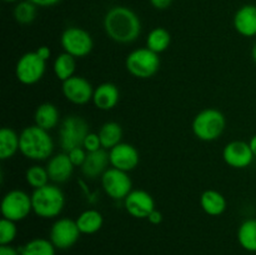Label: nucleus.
Listing matches in <instances>:
<instances>
[{
  "label": "nucleus",
  "mask_w": 256,
  "mask_h": 255,
  "mask_svg": "<svg viewBox=\"0 0 256 255\" xmlns=\"http://www.w3.org/2000/svg\"><path fill=\"white\" fill-rule=\"evenodd\" d=\"M226 126L225 115L220 110L204 109L195 115L192 120V132L202 142H214L218 140L224 132Z\"/></svg>",
  "instance_id": "obj_4"
},
{
  "label": "nucleus",
  "mask_w": 256,
  "mask_h": 255,
  "mask_svg": "<svg viewBox=\"0 0 256 255\" xmlns=\"http://www.w3.org/2000/svg\"><path fill=\"white\" fill-rule=\"evenodd\" d=\"M36 5L30 2L29 0H24V2H16L14 8V19L16 22L22 25L32 24L36 18Z\"/></svg>",
  "instance_id": "obj_29"
},
{
  "label": "nucleus",
  "mask_w": 256,
  "mask_h": 255,
  "mask_svg": "<svg viewBox=\"0 0 256 255\" xmlns=\"http://www.w3.org/2000/svg\"><path fill=\"white\" fill-rule=\"evenodd\" d=\"M125 68L132 76L138 79H149L159 72V54L152 52L146 46L132 50L126 56Z\"/></svg>",
  "instance_id": "obj_5"
},
{
  "label": "nucleus",
  "mask_w": 256,
  "mask_h": 255,
  "mask_svg": "<svg viewBox=\"0 0 256 255\" xmlns=\"http://www.w3.org/2000/svg\"><path fill=\"white\" fill-rule=\"evenodd\" d=\"M249 145H250V149H252V154H254V156L256 158V134L252 135V136L250 138Z\"/></svg>",
  "instance_id": "obj_39"
},
{
  "label": "nucleus",
  "mask_w": 256,
  "mask_h": 255,
  "mask_svg": "<svg viewBox=\"0 0 256 255\" xmlns=\"http://www.w3.org/2000/svg\"><path fill=\"white\" fill-rule=\"evenodd\" d=\"M19 152L26 159L44 162L52 156L54 142L48 130L42 129L38 125H30L20 132Z\"/></svg>",
  "instance_id": "obj_2"
},
{
  "label": "nucleus",
  "mask_w": 256,
  "mask_h": 255,
  "mask_svg": "<svg viewBox=\"0 0 256 255\" xmlns=\"http://www.w3.org/2000/svg\"><path fill=\"white\" fill-rule=\"evenodd\" d=\"M35 52H36V54L39 55L42 60H45V62H48V60L50 59V56H52V50H50L48 46H45V45L39 46Z\"/></svg>",
  "instance_id": "obj_37"
},
{
  "label": "nucleus",
  "mask_w": 256,
  "mask_h": 255,
  "mask_svg": "<svg viewBox=\"0 0 256 255\" xmlns=\"http://www.w3.org/2000/svg\"><path fill=\"white\" fill-rule=\"evenodd\" d=\"M35 125L44 130H52L58 126L60 122V114L58 108L52 102H44L36 108L34 114Z\"/></svg>",
  "instance_id": "obj_21"
},
{
  "label": "nucleus",
  "mask_w": 256,
  "mask_h": 255,
  "mask_svg": "<svg viewBox=\"0 0 256 255\" xmlns=\"http://www.w3.org/2000/svg\"><path fill=\"white\" fill-rule=\"evenodd\" d=\"M75 222L82 234L92 235L102 229L104 224V218L99 210L88 209L82 212Z\"/></svg>",
  "instance_id": "obj_22"
},
{
  "label": "nucleus",
  "mask_w": 256,
  "mask_h": 255,
  "mask_svg": "<svg viewBox=\"0 0 256 255\" xmlns=\"http://www.w3.org/2000/svg\"><path fill=\"white\" fill-rule=\"evenodd\" d=\"M55 249L50 239L36 238L19 248L20 255H55Z\"/></svg>",
  "instance_id": "obj_28"
},
{
  "label": "nucleus",
  "mask_w": 256,
  "mask_h": 255,
  "mask_svg": "<svg viewBox=\"0 0 256 255\" xmlns=\"http://www.w3.org/2000/svg\"><path fill=\"white\" fill-rule=\"evenodd\" d=\"M32 212L42 219H52L60 215L65 206L64 192L58 185L46 184L34 189L32 194Z\"/></svg>",
  "instance_id": "obj_3"
},
{
  "label": "nucleus",
  "mask_w": 256,
  "mask_h": 255,
  "mask_svg": "<svg viewBox=\"0 0 256 255\" xmlns=\"http://www.w3.org/2000/svg\"><path fill=\"white\" fill-rule=\"evenodd\" d=\"M62 90L65 99L75 105H85L92 102L94 88L89 80L79 75H74L62 82Z\"/></svg>",
  "instance_id": "obj_12"
},
{
  "label": "nucleus",
  "mask_w": 256,
  "mask_h": 255,
  "mask_svg": "<svg viewBox=\"0 0 256 255\" xmlns=\"http://www.w3.org/2000/svg\"><path fill=\"white\" fill-rule=\"evenodd\" d=\"M68 155H69L70 160H72V162L74 164V166H82V164L85 162V160H86V156H88V152L84 149L82 146L80 148H75V149L70 150L69 152H68Z\"/></svg>",
  "instance_id": "obj_33"
},
{
  "label": "nucleus",
  "mask_w": 256,
  "mask_h": 255,
  "mask_svg": "<svg viewBox=\"0 0 256 255\" xmlns=\"http://www.w3.org/2000/svg\"><path fill=\"white\" fill-rule=\"evenodd\" d=\"M0 255H20V250L12 245H0Z\"/></svg>",
  "instance_id": "obj_36"
},
{
  "label": "nucleus",
  "mask_w": 256,
  "mask_h": 255,
  "mask_svg": "<svg viewBox=\"0 0 256 255\" xmlns=\"http://www.w3.org/2000/svg\"><path fill=\"white\" fill-rule=\"evenodd\" d=\"M232 24L242 36H256V5L246 4L239 8L234 15Z\"/></svg>",
  "instance_id": "obj_17"
},
{
  "label": "nucleus",
  "mask_w": 256,
  "mask_h": 255,
  "mask_svg": "<svg viewBox=\"0 0 256 255\" xmlns=\"http://www.w3.org/2000/svg\"><path fill=\"white\" fill-rule=\"evenodd\" d=\"M109 152L105 149H100L94 152H88L85 162L82 166V172L88 179H98L109 169Z\"/></svg>",
  "instance_id": "obj_18"
},
{
  "label": "nucleus",
  "mask_w": 256,
  "mask_h": 255,
  "mask_svg": "<svg viewBox=\"0 0 256 255\" xmlns=\"http://www.w3.org/2000/svg\"><path fill=\"white\" fill-rule=\"evenodd\" d=\"M60 44L65 52L74 58H84L92 52L94 42L85 29L78 26H70L62 32L60 36Z\"/></svg>",
  "instance_id": "obj_9"
},
{
  "label": "nucleus",
  "mask_w": 256,
  "mask_h": 255,
  "mask_svg": "<svg viewBox=\"0 0 256 255\" xmlns=\"http://www.w3.org/2000/svg\"><path fill=\"white\" fill-rule=\"evenodd\" d=\"M124 206L128 214L136 219H148L155 210L154 198L148 192L142 189L132 190L124 199Z\"/></svg>",
  "instance_id": "obj_14"
},
{
  "label": "nucleus",
  "mask_w": 256,
  "mask_h": 255,
  "mask_svg": "<svg viewBox=\"0 0 256 255\" xmlns=\"http://www.w3.org/2000/svg\"><path fill=\"white\" fill-rule=\"evenodd\" d=\"M200 206L210 216H219L226 210L228 202L222 192L209 189L205 190L200 196Z\"/></svg>",
  "instance_id": "obj_20"
},
{
  "label": "nucleus",
  "mask_w": 256,
  "mask_h": 255,
  "mask_svg": "<svg viewBox=\"0 0 256 255\" xmlns=\"http://www.w3.org/2000/svg\"><path fill=\"white\" fill-rule=\"evenodd\" d=\"M109 159L112 168L129 172L139 165L140 155L134 145L122 142L109 150Z\"/></svg>",
  "instance_id": "obj_15"
},
{
  "label": "nucleus",
  "mask_w": 256,
  "mask_h": 255,
  "mask_svg": "<svg viewBox=\"0 0 256 255\" xmlns=\"http://www.w3.org/2000/svg\"><path fill=\"white\" fill-rule=\"evenodd\" d=\"M82 148H84L88 152H94L102 149L99 134H98V132H89V134L86 135V138H85L84 142H82Z\"/></svg>",
  "instance_id": "obj_32"
},
{
  "label": "nucleus",
  "mask_w": 256,
  "mask_h": 255,
  "mask_svg": "<svg viewBox=\"0 0 256 255\" xmlns=\"http://www.w3.org/2000/svg\"><path fill=\"white\" fill-rule=\"evenodd\" d=\"M46 170L49 178L52 182H56V184H62L66 182L68 180L72 178V172H74V164L70 160L68 152H62L59 154H55L48 160Z\"/></svg>",
  "instance_id": "obj_16"
},
{
  "label": "nucleus",
  "mask_w": 256,
  "mask_h": 255,
  "mask_svg": "<svg viewBox=\"0 0 256 255\" xmlns=\"http://www.w3.org/2000/svg\"><path fill=\"white\" fill-rule=\"evenodd\" d=\"M149 2L152 6L156 10H165L172 4V0H149Z\"/></svg>",
  "instance_id": "obj_34"
},
{
  "label": "nucleus",
  "mask_w": 256,
  "mask_h": 255,
  "mask_svg": "<svg viewBox=\"0 0 256 255\" xmlns=\"http://www.w3.org/2000/svg\"><path fill=\"white\" fill-rule=\"evenodd\" d=\"M120 100L119 88L112 82H102L99 84L94 89V95H92V104L99 110L114 109Z\"/></svg>",
  "instance_id": "obj_19"
},
{
  "label": "nucleus",
  "mask_w": 256,
  "mask_h": 255,
  "mask_svg": "<svg viewBox=\"0 0 256 255\" xmlns=\"http://www.w3.org/2000/svg\"><path fill=\"white\" fill-rule=\"evenodd\" d=\"M80 230L75 220L62 218L54 222L50 229V242L56 249L65 250L74 246L80 238Z\"/></svg>",
  "instance_id": "obj_11"
},
{
  "label": "nucleus",
  "mask_w": 256,
  "mask_h": 255,
  "mask_svg": "<svg viewBox=\"0 0 256 255\" xmlns=\"http://www.w3.org/2000/svg\"><path fill=\"white\" fill-rule=\"evenodd\" d=\"M25 180H26L28 185H30L34 189L38 188L45 186L46 184H49V174H48L46 168L42 166V165H32L26 169L25 172Z\"/></svg>",
  "instance_id": "obj_30"
},
{
  "label": "nucleus",
  "mask_w": 256,
  "mask_h": 255,
  "mask_svg": "<svg viewBox=\"0 0 256 255\" xmlns=\"http://www.w3.org/2000/svg\"><path fill=\"white\" fill-rule=\"evenodd\" d=\"M75 68H76L75 58L65 52L58 55L54 60V64H52V70H54L55 76L59 80H62V82H65L69 78L74 76Z\"/></svg>",
  "instance_id": "obj_27"
},
{
  "label": "nucleus",
  "mask_w": 256,
  "mask_h": 255,
  "mask_svg": "<svg viewBox=\"0 0 256 255\" xmlns=\"http://www.w3.org/2000/svg\"><path fill=\"white\" fill-rule=\"evenodd\" d=\"M46 70V62L42 60L36 52H25L19 58L15 65L16 79L24 85H34L42 79Z\"/></svg>",
  "instance_id": "obj_8"
},
{
  "label": "nucleus",
  "mask_w": 256,
  "mask_h": 255,
  "mask_svg": "<svg viewBox=\"0 0 256 255\" xmlns=\"http://www.w3.org/2000/svg\"><path fill=\"white\" fill-rule=\"evenodd\" d=\"M222 158L224 162L234 169H245L250 166L255 159L249 142L242 140H232L228 142L222 150Z\"/></svg>",
  "instance_id": "obj_13"
},
{
  "label": "nucleus",
  "mask_w": 256,
  "mask_h": 255,
  "mask_svg": "<svg viewBox=\"0 0 256 255\" xmlns=\"http://www.w3.org/2000/svg\"><path fill=\"white\" fill-rule=\"evenodd\" d=\"M98 134H99L102 149L110 150L122 142V128L119 122H108L102 125Z\"/></svg>",
  "instance_id": "obj_24"
},
{
  "label": "nucleus",
  "mask_w": 256,
  "mask_h": 255,
  "mask_svg": "<svg viewBox=\"0 0 256 255\" xmlns=\"http://www.w3.org/2000/svg\"><path fill=\"white\" fill-rule=\"evenodd\" d=\"M20 149V135L12 128L0 130V159L6 160L14 156Z\"/></svg>",
  "instance_id": "obj_23"
},
{
  "label": "nucleus",
  "mask_w": 256,
  "mask_h": 255,
  "mask_svg": "<svg viewBox=\"0 0 256 255\" xmlns=\"http://www.w3.org/2000/svg\"><path fill=\"white\" fill-rule=\"evenodd\" d=\"M238 242L246 252H256V219H246L240 224Z\"/></svg>",
  "instance_id": "obj_25"
},
{
  "label": "nucleus",
  "mask_w": 256,
  "mask_h": 255,
  "mask_svg": "<svg viewBox=\"0 0 256 255\" xmlns=\"http://www.w3.org/2000/svg\"><path fill=\"white\" fill-rule=\"evenodd\" d=\"M104 30L112 42L132 44L140 36L142 22L134 10L118 5L110 8L105 14Z\"/></svg>",
  "instance_id": "obj_1"
},
{
  "label": "nucleus",
  "mask_w": 256,
  "mask_h": 255,
  "mask_svg": "<svg viewBox=\"0 0 256 255\" xmlns=\"http://www.w3.org/2000/svg\"><path fill=\"white\" fill-rule=\"evenodd\" d=\"M252 60H254V62L256 64V42H255V44L252 45Z\"/></svg>",
  "instance_id": "obj_40"
},
{
  "label": "nucleus",
  "mask_w": 256,
  "mask_h": 255,
  "mask_svg": "<svg viewBox=\"0 0 256 255\" xmlns=\"http://www.w3.org/2000/svg\"><path fill=\"white\" fill-rule=\"evenodd\" d=\"M100 180L105 194L114 200H124L132 190V182L129 174L112 166L102 174Z\"/></svg>",
  "instance_id": "obj_10"
},
{
  "label": "nucleus",
  "mask_w": 256,
  "mask_h": 255,
  "mask_svg": "<svg viewBox=\"0 0 256 255\" xmlns=\"http://www.w3.org/2000/svg\"><path fill=\"white\" fill-rule=\"evenodd\" d=\"M2 2H19L20 0H2Z\"/></svg>",
  "instance_id": "obj_41"
},
{
  "label": "nucleus",
  "mask_w": 256,
  "mask_h": 255,
  "mask_svg": "<svg viewBox=\"0 0 256 255\" xmlns=\"http://www.w3.org/2000/svg\"><path fill=\"white\" fill-rule=\"evenodd\" d=\"M32 212V195L22 190L14 189L8 192L2 200V218L12 222H22Z\"/></svg>",
  "instance_id": "obj_7"
},
{
  "label": "nucleus",
  "mask_w": 256,
  "mask_h": 255,
  "mask_svg": "<svg viewBox=\"0 0 256 255\" xmlns=\"http://www.w3.org/2000/svg\"><path fill=\"white\" fill-rule=\"evenodd\" d=\"M172 44V35L165 28H154L146 36V48L156 54L166 52Z\"/></svg>",
  "instance_id": "obj_26"
},
{
  "label": "nucleus",
  "mask_w": 256,
  "mask_h": 255,
  "mask_svg": "<svg viewBox=\"0 0 256 255\" xmlns=\"http://www.w3.org/2000/svg\"><path fill=\"white\" fill-rule=\"evenodd\" d=\"M89 132V125L82 116L69 115L65 118L59 129V142L62 152H69L75 148L82 146Z\"/></svg>",
  "instance_id": "obj_6"
},
{
  "label": "nucleus",
  "mask_w": 256,
  "mask_h": 255,
  "mask_svg": "<svg viewBox=\"0 0 256 255\" xmlns=\"http://www.w3.org/2000/svg\"><path fill=\"white\" fill-rule=\"evenodd\" d=\"M29 2H32L34 5H36L38 8H50L59 4L62 0H29Z\"/></svg>",
  "instance_id": "obj_35"
},
{
  "label": "nucleus",
  "mask_w": 256,
  "mask_h": 255,
  "mask_svg": "<svg viewBox=\"0 0 256 255\" xmlns=\"http://www.w3.org/2000/svg\"><path fill=\"white\" fill-rule=\"evenodd\" d=\"M148 220H149L150 224H152V225H159L160 222H162V214L159 212V210L155 209L154 212H152V214H150L149 216H148Z\"/></svg>",
  "instance_id": "obj_38"
},
{
  "label": "nucleus",
  "mask_w": 256,
  "mask_h": 255,
  "mask_svg": "<svg viewBox=\"0 0 256 255\" xmlns=\"http://www.w3.org/2000/svg\"><path fill=\"white\" fill-rule=\"evenodd\" d=\"M18 228L15 222L2 218L0 222V245H10L15 240Z\"/></svg>",
  "instance_id": "obj_31"
}]
</instances>
